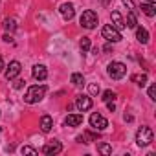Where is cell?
<instances>
[{"instance_id": "6da1fadb", "label": "cell", "mask_w": 156, "mask_h": 156, "mask_svg": "<svg viewBox=\"0 0 156 156\" xmlns=\"http://www.w3.org/2000/svg\"><path fill=\"white\" fill-rule=\"evenodd\" d=\"M46 85H33L26 90V96H24V101L28 105H35L39 101H42V98L46 96Z\"/></svg>"}, {"instance_id": "7a4b0ae2", "label": "cell", "mask_w": 156, "mask_h": 156, "mask_svg": "<svg viewBox=\"0 0 156 156\" xmlns=\"http://www.w3.org/2000/svg\"><path fill=\"white\" fill-rule=\"evenodd\" d=\"M107 72H108V75L112 77V79H123L125 77V73H127V66L123 64V62H119V61H112L108 66H107Z\"/></svg>"}, {"instance_id": "3957f363", "label": "cell", "mask_w": 156, "mask_h": 156, "mask_svg": "<svg viewBox=\"0 0 156 156\" xmlns=\"http://www.w3.org/2000/svg\"><path fill=\"white\" fill-rule=\"evenodd\" d=\"M152 140H154V134H152V130H151L149 127H140V129H138V132H136V143H138L140 147L151 145Z\"/></svg>"}, {"instance_id": "277c9868", "label": "cell", "mask_w": 156, "mask_h": 156, "mask_svg": "<svg viewBox=\"0 0 156 156\" xmlns=\"http://www.w3.org/2000/svg\"><path fill=\"white\" fill-rule=\"evenodd\" d=\"M98 15H96V11H92V9H87V11H83V15H81V19H79V22H81V26L83 28H87V30H94L96 26H98Z\"/></svg>"}, {"instance_id": "5b68a950", "label": "cell", "mask_w": 156, "mask_h": 156, "mask_svg": "<svg viewBox=\"0 0 156 156\" xmlns=\"http://www.w3.org/2000/svg\"><path fill=\"white\" fill-rule=\"evenodd\" d=\"M101 35L108 41V42H119L121 41V33L112 26V24H107V26H103V30H101Z\"/></svg>"}, {"instance_id": "8992f818", "label": "cell", "mask_w": 156, "mask_h": 156, "mask_svg": "<svg viewBox=\"0 0 156 156\" xmlns=\"http://www.w3.org/2000/svg\"><path fill=\"white\" fill-rule=\"evenodd\" d=\"M90 127L96 129V130H105V129L108 127V121H107V118L101 116L99 112H94V114L90 116Z\"/></svg>"}, {"instance_id": "52a82bcc", "label": "cell", "mask_w": 156, "mask_h": 156, "mask_svg": "<svg viewBox=\"0 0 156 156\" xmlns=\"http://www.w3.org/2000/svg\"><path fill=\"white\" fill-rule=\"evenodd\" d=\"M75 108L79 110V112L90 110V108H92V99H90V96H77V99H75Z\"/></svg>"}, {"instance_id": "ba28073f", "label": "cell", "mask_w": 156, "mask_h": 156, "mask_svg": "<svg viewBox=\"0 0 156 156\" xmlns=\"http://www.w3.org/2000/svg\"><path fill=\"white\" fill-rule=\"evenodd\" d=\"M61 151H62V143H61V141H57V140H53V141H50V143H46V145L42 147V152H44L46 156L59 154Z\"/></svg>"}, {"instance_id": "9c48e42d", "label": "cell", "mask_w": 156, "mask_h": 156, "mask_svg": "<svg viewBox=\"0 0 156 156\" xmlns=\"http://www.w3.org/2000/svg\"><path fill=\"white\" fill-rule=\"evenodd\" d=\"M20 70H22L20 62H19V61H11L9 66H8V70H6V79H8V81H13L15 77L20 73Z\"/></svg>"}, {"instance_id": "30bf717a", "label": "cell", "mask_w": 156, "mask_h": 156, "mask_svg": "<svg viewBox=\"0 0 156 156\" xmlns=\"http://www.w3.org/2000/svg\"><path fill=\"white\" fill-rule=\"evenodd\" d=\"M59 11H61V15H62V19H64V20H72V19H73V15H75V8H73V4H72V2H64V4H61Z\"/></svg>"}, {"instance_id": "8fae6325", "label": "cell", "mask_w": 156, "mask_h": 156, "mask_svg": "<svg viewBox=\"0 0 156 156\" xmlns=\"http://www.w3.org/2000/svg\"><path fill=\"white\" fill-rule=\"evenodd\" d=\"M31 73H33V79H37V81H44L46 77H48V70H46L44 64H35L33 70H31Z\"/></svg>"}, {"instance_id": "7c38bea8", "label": "cell", "mask_w": 156, "mask_h": 156, "mask_svg": "<svg viewBox=\"0 0 156 156\" xmlns=\"http://www.w3.org/2000/svg\"><path fill=\"white\" fill-rule=\"evenodd\" d=\"M83 123V114H68L64 119L66 127H79Z\"/></svg>"}, {"instance_id": "4fadbf2b", "label": "cell", "mask_w": 156, "mask_h": 156, "mask_svg": "<svg viewBox=\"0 0 156 156\" xmlns=\"http://www.w3.org/2000/svg\"><path fill=\"white\" fill-rule=\"evenodd\" d=\"M110 20H112V26H114L118 31H121V30L125 28V20H123V17L119 15V11H112V13H110Z\"/></svg>"}, {"instance_id": "5bb4252c", "label": "cell", "mask_w": 156, "mask_h": 156, "mask_svg": "<svg viewBox=\"0 0 156 156\" xmlns=\"http://www.w3.org/2000/svg\"><path fill=\"white\" fill-rule=\"evenodd\" d=\"M51 127H53V119L46 114V116H42L41 118V130L44 132V134H48L50 130H51Z\"/></svg>"}, {"instance_id": "9a60e30c", "label": "cell", "mask_w": 156, "mask_h": 156, "mask_svg": "<svg viewBox=\"0 0 156 156\" xmlns=\"http://www.w3.org/2000/svg\"><path fill=\"white\" fill-rule=\"evenodd\" d=\"M136 30V39L141 42V44H147L149 42V31L145 28H134Z\"/></svg>"}, {"instance_id": "2e32d148", "label": "cell", "mask_w": 156, "mask_h": 156, "mask_svg": "<svg viewBox=\"0 0 156 156\" xmlns=\"http://www.w3.org/2000/svg\"><path fill=\"white\" fill-rule=\"evenodd\" d=\"M141 13L147 17H154L156 15V6L154 4H141Z\"/></svg>"}, {"instance_id": "e0dca14e", "label": "cell", "mask_w": 156, "mask_h": 156, "mask_svg": "<svg viewBox=\"0 0 156 156\" xmlns=\"http://www.w3.org/2000/svg\"><path fill=\"white\" fill-rule=\"evenodd\" d=\"M125 26H129V28H138V19H136V11H129L127 13V24Z\"/></svg>"}, {"instance_id": "ac0fdd59", "label": "cell", "mask_w": 156, "mask_h": 156, "mask_svg": "<svg viewBox=\"0 0 156 156\" xmlns=\"http://www.w3.org/2000/svg\"><path fill=\"white\" fill-rule=\"evenodd\" d=\"M72 83L75 85V87H83L85 85V77H83V73H72Z\"/></svg>"}, {"instance_id": "d6986e66", "label": "cell", "mask_w": 156, "mask_h": 156, "mask_svg": "<svg viewBox=\"0 0 156 156\" xmlns=\"http://www.w3.org/2000/svg\"><path fill=\"white\" fill-rule=\"evenodd\" d=\"M132 81L136 85H140V87H145V83H147V73H136V75H132Z\"/></svg>"}, {"instance_id": "ffe728a7", "label": "cell", "mask_w": 156, "mask_h": 156, "mask_svg": "<svg viewBox=\"0 0 156 156\" xmlns=\"http://www.w3.org/2000/svg\"><path fill=\"white\" fill-rule=\"evenodd\" d=\"M79 48H81V51H83V53H87V51L92 48L90 39H88V37H83V39H81V42H79Z\"/></svg>"}, {"instance_id": "44dd1931", "label": "cell", "mask_w": 156, "mask_h": 156, "mask_svg": "<svg viewBox=\"0 0 156 156\" xmlns=\"http://www.w3.org/2000/svg\"><path fill=\"white\" fill-rule=\"evenodd\" d=\"M98 151H99L101 154H105V156H108V154L112 152V147H110L108 143H103V141H101V143H98Z\"/></svg>"}, {"instance_id": "7402d4cb", "label": "cell", "mask_w": 156, "mask_h": 156, "mask_svg": "<svg viewBox=\"0 0 156 156\" xmlns=\"http://www.w3.org/2000/svg\"><path fill=\"white\" fill-rule=\"evenodd\" d=\"M4 28H6L8 31H15V30H17L15 19H6V20H4Z\"/></svg>"}, {"instance_id": "603a6c76", "label": "cell", "mask_w": 156, "mask_h": 156, "mask_svg": "<svg viewBox=\"0 0 156 156\" xmlns=\"http://www.w3.org/2000/svg\"><path fill=\"white\" fill-rule=\"evenodd\" d=\"M101 99H103L105 103H107V101H114V99H116V92H114V90H105Z\"/></svg>"}, {"instance_id": "cb8c5ba5", "label": "cell", "mask_w": 156, "mask_h": 156, "mask_svg": "<svg viewBox=\"0 0 156 156\" xmlns=\"http://www.w3.org/2000/svg\"><path fill=\"white\" fill-rule=\"evenodd\" d=\"M20 152L22 154H37V149H33V147H30V145H24V147H20Z\"/></svg>"}, {"instance_id": "d4e9b609", "label": "cell", "mask_w": 156, "mask_h": 156, "mask_svg": "<svg viewBox=\"0 0 156 156\" xmlns=\"http://www.w3.org/2000/svg\"><path fill=\"white\" fill-rule=\"evenodd\" d=\"M88 90H90V94H92V96H98V94H99V85H96V83H92Z\"/></svg>"}, {"instance_id": "484cf974", "label": "cell", "mask_w": 156, "mask_h": 156, "mask_svg": "<svg viewBox=\"0 0 156 156\" xmlns=\"http://www.w3.org/2000/svg\"><path fill=\"white\" fill-rule=\"evenodd\" d=\"M149 98H151L152 101L156 99V85H151V87H149Z\"/></svg>"}, {"instance_id": "4316f807", "label": "cell", "mask_w": 156, "mask_h": 156, "mask_svg": "<svg viewBox=\"0 0 156 156\" xmlns=\"http://www.w3.org/2000/svg\"><path fill=\"white\" fill-rule=\"evenodd\" d=\"M121 2L127 6V9H129V11H136V9H134V2H132V0H121Z\"/></svg>"}, {"instance_id": "83f0119b", "label": "cell", "mask_w": 156, "mask_h": 156, "mask_svg": "<svg viewBox=\"0 0 156 156\" xmlns=\"http://www.w3.org/2000/svg\"><path fill=\"white\" fill-rule=\"evenodd\" d=\"M107 107H108V110H110V112H114V110H116V105H114V101H107Z\"/></svg>"}, {"instance_id": "f1b7e54d", "label": "cell", "mask_w": 156, "mask_h": 156, "mask_svg": "<svg viewBox=\"0 0 156 156\" xmlns=\"http://www.w3.org/2000/svg\"><path fill=\"white\" fill-rule=\"evenodd\" d=\"M26 81H22V79H19L17 83H15V88H22V85H24Z\"/></svg>"}, {"instance_id": "f546056e", "label": "cell", "mask_w": 156, "mask_h": 156, "mask_svg": "<svg viewBox=\"0 0 156 156\" xmlns=\"http://www.w3.org/2000/svg\"><path fill=\"white\" fill-rule=\"evenodd\" d=\"M2 39H4V42H11V41H13V39H11V35H4Z\"/></svg>"}, {"instance_id": "4dcf8cb0", "label": "cell", "mask_w": 156, "mask_h": 156, "mask_svg": "<svg viewBox=\"0 0 156 156\" xmlns=\"http://www.w3.org/2000/svg\"><path fill=\"white\" fill-rule=\"evenodd\" d=\"M103 50H105V51H107V53H110V51H112V46H110V44H107V46H105V48H103Z\"/></svg>"}, {"instance_id": "1f68e13d", "label": "cell", "mask_w": 156, "mask_h": 156, "mask_svg": "<svg viewBox=\"0 0 156 156\" xmlns=\"http://www.w3.org/2000/svg\"><path fill=\"white\" fill-rule=\"evenodd\" d=\"M132 119H134L132 116H129V114H125V121H132Z\"/></svg>"}, {"instance_id": "d6a6232c", "label": "cell", "mask_w": 156, "mask_h": 156, "mask_svg": "<svg viewBox=\"0 0 156 156\" xmlns=\"http://www.w3.org/2000/svg\"><path fill=\"white\" fill-rule=\"evenodd\" d=\"M99 2H101L103 6H108V4H110V0H99Z\"/></svg>"}, {"instance_id": "836d02e7", "label": "cell", "mask_w": 156, "mask_h": 156, "mask_svg": "<svg viewBox=\"0 0 156 156\" xmlns=\"http://www.w3.org/2000/svg\"><path fill=\"white\" fill-rule=\"evenodd\" d=\"M4 70V61H2V57H0V72Z\"/></svg>"}, {"instance_id": "e575fe53", "label": "cell", "mask_w": 156, "mask_h": 156, "mask_svg": "<svg viewBox=\"0 0 156 156\" xmlns=\"http://www.w3.org/2000/svg\"><path fill=\"white\" fill-rule=\"evenodd\" d=\"M147 4H156V0H145Z\"/></svg>"}]
</instances>
